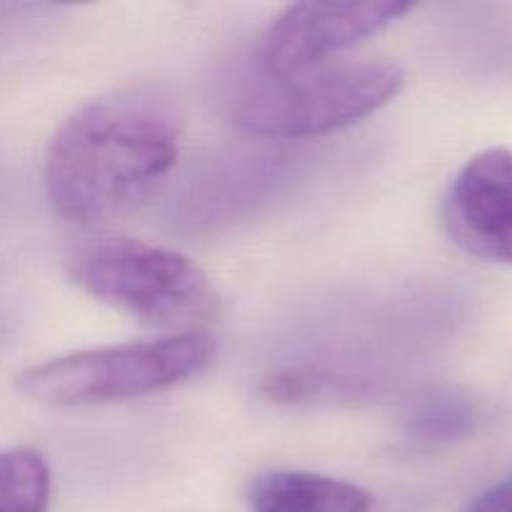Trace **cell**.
Returning a JSON list of instances; mask_svg holds the SVG:
<instances>
[{
    "mask_svg": "<svg viewBox=\"0 0 512 512\" xmlns=\"http://www.w3.org/2000/svg\"><path fill=\"white\" fill-rule=\"evenodd\" d=\"M180 120L150 88H125L75 110L45 153L50 205L70 223H100L143 198L178 160Z\"/></svg>",
    "mask_w": 512,
    "mask_h": 512,
    "instance_id": "cell-1",
    "label": "cell"
},
{
    "mask_svg": "<svg viewBox=\"0 0 512 512\" xmlns=\"http://www.w3.org/2000/svg\"><path fill=\"white\" fill-rule=\"evenodd\" d=\"M65 270L90 298L175 335L203 333L223 310L218 290L193 260L143 240H83L70 250Z\"/></svg>",
    "mask_w": 512,
    "mask_h": 512,
    "instance_id": "cell-2",
    "label": "cell"
},
{
    "mask_svg": "<svg viewBox=\"0 0 512 512\" xmlns=\"http://www.w3.org/2000/svg\"><path fill=\"white\" fill-rule=\"evenodd\" d=\"M213 355L215 343L208 333L170 335L53 358L23 370L15 378V388L48 408L123 403L193 378L208 368Z\"/></svg>",
    "mask_w": 512,
    "mask_h": 512,
    "instance_id": "cell-3",
    "label": "cell"
},
{
    "mask_svg": "<svg viewBox=\"0 0 512 512\" xmlns=\"http://www.w3.org/2000/svg\"><path fill=\"white\" fill-rule=\"evenodd\" d=\"M403 85L405 73L395 63L310 70L288 80L268 78L240 98L233 120L253 138H315L373 115L388 105Z\"/></svg>",
    "mask_w": 512,
    "mask_h": 512,
    "instance_id": "cell-4",
    "label": "cell"
},
{
    "mask_svg": "<svg viewBox=\"0 0 512 512\" xmlns=\"http://www.w3.org/2000/svg\"><path fill=\"white\" fill-rule=\"evenodd\" d=\"M410 3H298L285 8L258 45V63L270 80L318 70L330 55L378 35L403 18Z\"/></svg>",
    "mask_w": 512,
    "mask_h": 512,
    "instance_id": "cell-5",
    "label": "cell"
},
{
    "mask_svg": "<svg viewBox=\"0 0 512 512\" xmlns=\"http://www.w3.org/2000/svg\"><path fill=\"white\" fill-rule=\"evenodd\" d=\"M450 240L465 253L512 265V153L488 148L460 168L443 203Z\"/></svg>",
    "mask_w": 512,
    "mask_h": 512,
    "instance_id": "cell-6",
    "label": "cell"
},
{
    "mask_svg": "<svg viewBox=\"0 0 512 512\" xmlns=\"http://www.w3.org/2000/svg\"><path fill=\"white\" fill-rule=\"evenodd\" d=\"M253 512H370L373 498L360 485L303 470L260 475L250 490Z\"/></svg>",
    "mask_w": 512,
    "mask_h": 512,
    "instance_id": "cell-7",
    "label": "cell"
},
{
    "mask_svg": "<svg viewBox=\"0 0 512 512\" xmlns=\"http://www.w3.org/2000/svg\"><path fill=\"white\" fill-rule=\"evenodd\" d=\"M478 405L455 390H435L420 400L408 418V433L415 443L448 445L465 440L478 428Z\"/></svg>",
    "mask_w": 512,
    "mask_h": 512,
    "instance_id": "cell-8",
    "label": "cell"
},
{
    "mask_svg": "<svg viewBox=\"0 0 512 512\" xmlns=\"http://www.w3.org/2000/svg\"><path fill=\"white\" fill-rule=\"evenodd\" d=\"M50 503V470L30 448L0 453V512H45Z\"/></svg>",
    "mask_w": 512,
    "mask_h": 512,
    "instance_id": "cell-9",
    "label": "cell"
},
{
    "mask_svg": "<svg viewBox=\"0 0 512 512\" xmlns=\"http://www.w3.org/2000/svg\"><path fill=\"white\" fill-rule=\"evenodd\" d=\"M330 378L320 368H285L270 373L260 385V393L273 403H303L328 388Z\"/></svg>",
    "mask_w": 512,
    "mask_h": 512,
    "instance_id": "cell-10",
    "label": "cell"
},
{
    "mask_svg": "<svg viewBox=\"0 0 512 512\" xmlns=\"http://www.w3.org/2000/svg\"><path fill=\"white\" fill-rule=\"evenodd\" d=\"M465 512H512V475L475 495Z\"/></svg>",
    "mask_w": 512,
    "mask_h": 512,
    "instance_id": "cell-11",
    "label": "cell"
}]
</instances>
